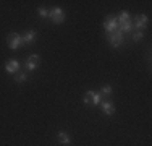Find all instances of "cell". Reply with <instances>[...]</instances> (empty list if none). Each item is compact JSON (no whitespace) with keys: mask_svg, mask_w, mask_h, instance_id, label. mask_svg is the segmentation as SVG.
I'll list each match as a JSON object with an SVG mask.
<instances>
[{"mask_svg":"<svg viewBox=\"0 0 152 146\" xmlns=\"http://www.w3.org/2000/svg\"><path fill=\"white\" fill-rule=\"evenodd\" d=\"M49 18L53 21V23L60 24V23H63V21H65V12L60 8V7H55V8L49 10Z\"/></svg>","mask_w":152,"mask_h":146,"instance_id":"obj_2","label":"cell"},{"mask_svg":"<svg viewBox=\"0 0 152 146\" xmlns=\"http://www.w3.org/2000/svg\"><path fill=\"white\" fill-rule=\"evenodd\" d=\"M91 94H92V104L94 105H99L100 104V99H102V94L96 93V91H91Z\"/></svg>","mask_w":152,"mask_h":146,"instance_id":"obj_15","label":"cell"},{"mask_svg":"<svg viewBox=\"0 0 152 146\" xmlns=\"http://www.w3.org/2000/svg\"><path fill=\"white\" fill-rule=\"evenodd\" d=\"M100 109H102V112L105 115H113L115 114V105L112 101H104L100 102Z\"/></svg>","mask_w":152,"mask_h":146,"instance_id":"obj_8","label":"cell"},{"mask_svg":"<svg viewBox=\"0 0 152 146\" xmlns=\"http://www.w3.org/2000/svg\"><path fill=\"white\" fill-rule=\"evenodd\" d=\"M57 138H58V143H60V145H63V146H68V145L71 143L70 135H68L66 131H63V130H60L58 133H57Z\"/></svg>","mask_w":152,"mask_h":146,"instance_id":"obj_9","label":"cell"},{"mask_svg":"<svg viewBox=\"0 0 152 146\" xmlns=\"http://www.w3.org/2000/svg\"><path fill=\"white\" fill-rule=\"evenodd\" d=\"M21 46H24V44H23V36H21V34L13 32V34L8 36V47L12 50H16L18 47H21Z\"/></svg>","mask_w":152,"mask_h":146,"instance_id":"obj_3","label":"cell"},{"mask_svg":"<svg viewBox=\"0 0 152 146\" xmlns=\"http://www.w3.org/2000/svg\"><path fill=\"white\" fill-rule=\"evenodd\" d=\"M147 23H149V18L146 16V15H137L134 18V23H133V26L136 29H139V31H142V29H146Z\"/></svg>","mask_w":152,"mask_h":146,"instance_id":"obj_5","label":"cell"},{"mask_svg":"<svg viewBox=\"0 0 152 146\" xmlns=\"http://www.w3.org/2000/svg\"><path fill=\"white\" fill-rule=\"evenodd\" d=\"M118 28V23H117V16H108L107 21L104 23V29H105L107 34H110V32L117 31Z\"/></svg>","mask_w":152,"mask_h":146,"instance_id":"obj_4","label":"cell"},{"mask_svg":"<svg viewBox=\"0 0 152 146\" xmlns=\"http://www.w3.org/2000/svg\"><path fill=\"white\" fill-rule=\"evenodd\" d=\"M107 41L110 42V46L112 47H120L123 41H125V34L120 31V29H117V31H113V32H110V34H107Z\"/></svg>","mask_w":152,"mask_h":146,"instance_id":"obj_1","label":"cell"},{"mask_svg":"<svg viewBox=\"0 0 152 146\" xmlns=\"http://www.w3.org/2000/svg\"><path fill=\"white\" fill-rule=\"evenodd\" d=\"M36 38H37V31L29 29V31H26V32L23 34V44H31V42H34Z\"/></svg>","mask_w":152,"mask_h":146,"instance_id":"obj_10","label":"cell"},{"mask_svg":"<svg viewBox=\"0 0 152 146\" xmlns=\"http://www.w3.org/2000/svg\"><path fill=\"white\" fill-rule=\"evenodd\" d=\"M28 81V75L24 72H18L16 73V83L18 85H23V83Z\"/></svg>","mask_w":152,"mask_h":146,"instance_id":"obj_13","label":"cell"},{"mask_svg":"<svg viewBox=\"0 0 152 146\" xmlns=\"http://www.w3.org/2000/svg\"><path fill=\"white\" fill-rule=\"evenodd\" d=\"M37 15L42 20H47V18H49V10L44 8V7H41V8H37Z\"/></svg>","mask_w":152,"mask_h":146,"instance_id":"obj_16","label":"cell"},{"mask_svg":"<svg viewBox=\"0 0 152 146\" xmlns=\"http://www.w3.org/2000/svg\"><path fill=\"white\" fill-rule=\"evenodd\" d=\"M142 38H144V32L142 31H134V32H133V41H134V42L141 41Z\"/></svg>","mask_w":152,"mask_h":146,"instance_id":"obj_17","label":"cell"},{"mask_svg":"<svg viewBox=\"0 0 152 146\" xmlns=\"http://www.w3.org/2000/svg\"><path fill=\"white\" fill-rule=\"evenodd\" d=\"M5 72L8 73V75H13V73H18L20 72V62L15 60V58H12V60H8L5 63Z\"/></svg>","mask_w":152,"mask_h":146,"instance_id":"obj_6","label":"cell"},{"mask_svg":"<svg viewBox=\"0 0 152 146\" xmlns=\"http://www.w3.org/2000/svg\"><path fill=\"white\" fill-rule=\"evenodd\" d=\"M83 101H84V104H91V102H92V94H91V91H88V93L84 94Z\"/></svg>","mask_w":152,"mask_h":146,"instance_id":"obj_18","label":"cell"},{"mask_svg":"<svg viewBox=\"0 0 152 146\" xmlns=\"http://www.w3.org/2000/svg\"><path fill=\"white\" fill-rule=\"evenodd\" d=\"M41 62V57L37 55V54H32V55H29V58H28L26 62V68L28 72H34L36 68H37V63Z\"/></svg>","mask_w":152,"mask_h":146,"instance_id":"obj_7","label":"cell"},{"mask_svg":"<svg viewBox=\"0 0 152 146\" xmlns=\"http://www.w3.org/2000/svg\"><path fill=\"white\" fill-rule=\"evenodd\" d=\"M102 96H110L112 93H113V89H112V86L110 85H105V86H102L100 88V91H99Z\"/></svg>","mask_w":152,"mask_h":146,"instance_id":"obj_14","label":"cell"},{"mask_svg":"<svg viewBox=\"0 0 152 146\" xmlns=\"http://www.w3.org/2000/svg\"><path fill=\"white\" fill-rule=\"evenodd\" d=\"M118 29L125 34V32H129L133 29V21L129 20V21H126V23H121V24H118Z\"/></svg>","mask_w":152,"mask_h":146,"instance_id":"obj_11","label":"cell"},{"mask_svg":"<svg viewBox=\"0 0 152 146\" xmlns=\"http://www.w3.org/2000/svg\"><path fill=\"white\" fill-rule=\"evenodd\" d=\"M129 20H131V18H129V13L128 12H121L117 18V23L121 24V23H126V21H129Z\"/></svg>","mask_w":152,"mask_h":146,"instance_id":"obj_12","label":"cell"}]
</instances>
